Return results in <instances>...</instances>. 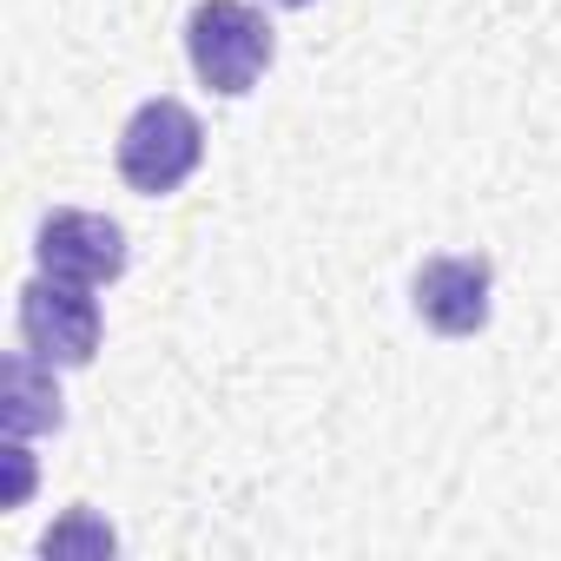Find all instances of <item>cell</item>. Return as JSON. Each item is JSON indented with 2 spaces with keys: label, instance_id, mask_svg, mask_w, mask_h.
Returning a JSON list of instances; mask_svg holds the SVG:
<instances>
[{
  "label": "cell",
  "instance_id": "6",
  "mask_svg": "<svg viewBox=\"0 0 561 561\" xmlns=\"http://www.w3.org/2000/svg\"><path fill=\"white\" fill-rule=\"evenodd\" d=\"M54 377L60 370L41 364L34 351H14L8 364H0V430H8V436H47V430H60L67 410H60V383Z\"/></svg>",
  "mask_w": 561,
  "mask_h": 561
},
{
  "label": "cell",
  "instance_id": "4",
  "mask_svg": "<svg viewBox=\"0 0 561 561\" xmlns=\"http://www.w3.org/2000/svg\"><path fill=\"white\" fill-rule=\"evenodd\" d=\"M410 305L436 337H476L495 311V264L482 251H436L410 277Z\"/></svg>",
  "mask_w": 561,
  "mask_h": 561
},
{
  "label": "cell",
  "instance_id": "3",
  "mask_svg": "<svg viewBox=\"0 0 561 561\" xmlns=\"http://www.w3.org/2000/svg\"><path fill=\"white\" fill-rule=\"evenodd\" d=\"M21 351H34L41 364L54 370H87L100 357V337H106V318H100V298L93 285H73V277H27L21 285Z\"/></svg>",
  "mask_w": 561,
  "mask_h": 561
},
{
  "label": "cell",
  "instance_id": "5",
  "mask_svg": "<svg viewBox=\"0 0 561 561\" xmlns=\"http://www.w3.org/2000/svg\"><path fill=\"white\" fill-rule=\"evenodd\" d=\"M34 264H41L47 277H73V285L106 291V285H119V277H126L133 244H126L119 218L67 205V211H47V218H41V231H34Z\"/></svg>",
  "mask_w": 561,
  "mask_h": 561
},
{
  "label": "cell",
  "instance_id": "1",
  "mask_svg": "<svg viewBox=\"0 0 561 561\" xmlns=\"http://www.w3.org/2000/svg\"><path fill=\"white\" fill-rule=\"evenodd\" d=\"M185 60L205 93L244 100L277 60V27L264 21L257 0H198L185 14Z\"/></svg>",
  "mask_w": 561,
  "mask_h": 561
},
{
  "label": "cell",
  "instance_id": "7",
  "mask_svg": "<svg viewBox=\"0 0 561 561\" xmlns=\"http://www.w3.org/2000/svg\"><path fill=\"white\" fill-rule=\"evenodd\" d=\"M113 548H119V535H113L93 508H73L60 528H47V535H41V554H47V561H54V554H87V561H106Z\"/></svg>",
  "mask_w": 561,
  "mask_h": 561
},
{
  "label": "cell",
  "instance_id": "2",
  "mask_svg": "<svg viewBox=\"0 0 561 561\" xmlns=\"http://www.w3.org/2000/svg\"><path fill=\"white\" fill-rule=\"evenodd\" d=\"M113 165L126 179V192L139 198H172L198 165H205V126L185 100L159 93L146 106H133V119L113 139Z\"/></svg>",
  "mask_w": 561,
  "mask_h": 561
},
{
  "label": "cell",
  "instance_id": "8",
  "mask_svg": "<svg viewBox=\"0 0 561 561\" xmlns=\"http://www.w3.org/2000/svg\"><path fill=\"white\" fill-rule=\"evenodd\" d=\"M264 8H285V14H298V8H318V0H264Z\"/></svg>",
  "mask_w": 561,
  "mask_h": 561
}]
</instances>
